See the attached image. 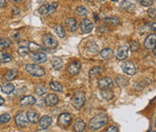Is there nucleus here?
Listing matches in <instances>:
<instances>
[{
  "label": "nucleus",
  "mask_w": 156,
  "mask_h": 132,
  "mask_svg": "<svg viewBox=\"0 0 156 132\" xmlns=\"http://www.w3.org/2000/svg\"><path fill=\"white\" fill-rule=\"evenodd\" d=\"M85 102V95L83 92H77L72 98V104L76 109H81Z\"/></svg>",
  "instance_id": "obj_5"
},
{
  "label": "nucleus",
  "mask_w": 156,
  "mask_h": 132,
  "mask_svg": "<svg viewBox=\"0 0 156 132\" xmlns=\"http://www.w3.org/2000/svg\"><path fill=\"white\" fill-rule=\"evenodd\" d=\"M85 127H86V124L83 120H77L76 121V123L74 124V130L76 132H82L84 130Z\"/></svg>",
  "instance_id": "obj_23"
},
{
  "label": "nucleus",
  "mask_w": 156,
  "mask_h": 132,
  "mask_svg": "<svg viewBox=\"0 0 156 132\" xmlns=\"http://www.w3.org/2000/svg\"><path fill=\"white\" fill-rule=\"evenodd\" d=\"M80 28H81V31L83 33H89L94 30V24L91 20L83 19L80 23Z\"/></svg>",
  "instance_id": "obj_8"
},
{
  "label": "nucleus",
  "mask_w": 156,
  "mask_h": 132,
  "mask_svg": "<svg viewBox=\"0 0 156 132\" xmlns=\"http://www.w3.org/2000/svg\"><path fill=\"white\" fill-rule=\"evenodd\" d=\"M6 5V1L5 0H0V7H4Z\"/></svg>",
  "instance_id": "obj_43"
},
{
  "label": "nucleus",
  "mask_w": 156,
  "mask_h": 132,
  "mask_svg": "<svg viewBox=\"0 0 156 132\" xmlns=\"http://www.w3.org/2000/svg\"><path fill=\"white\" fill-rule=\"evenodd\" d=\"M71 119H72V117H71V115L69 113L65 112V113H62V114H60V115L58 116V123L61 127H67L70 124V122H71Z\"/></svg>",
  "instance_id": "obj_10"
},
{
  "label": "nucleus",
  "mask_w": 156,
  "mask_h": 132,
  "mask_svg": "<svg viewBox=\"0 0 156 132\" xmlns=\"http://www.w3.org/2000/svg\"><path fill=\"white\" fill-rule=\"evenodd\" d=\"M128 54H129V48L124 45V46H121L119 48L117 54H116V57L119 60H125L127 59Z\"/></svg>",
  "instance_id": "obj_12"
},
{
  "label": "nucleus",
  "mask_w": 156,
  "mask_h": 132,
  "mask_svg": "<svg viewBox=\"0 0 156 132\" xmlns=\"http://www.w3.org/2000/svg\"><path fill=\"white\" fill-rule=\"evenodd\" d=\"M51 65H52L54 69L59 70V69L63 66V60L60 58L56 57V58H54V59L51 60Z\"/></svg>",
  "instance_id": "obj_24"
},
{
  "label": "nucleus",
  "mask_w": 156,
  "mask_h": 132,
  "mask_svg": "<svg viewBox=\"0 0 156 132\" xmlns=\"http://www.w3.org/2000/svg\"><path fill=\"white\" fill-rule=\"evenodd\" d=\"M57 8H58L57 3H50V4H46V5H41L39 8L38 12L42 16H51L52 14H54L56 12Z\"/></svg>",
  "instance_id": "obj_3"
},
{
  "label": "nucleus",
  "mask_w": 156,
  "mask_h": 132,
  "mask_svg": "<svg viewBox=\"0 0 156 132\" xmlns=\"http://www.w3.org/2000/svg\"><path fill=\"white\" fill-rule=\"evenodd\" d=\"M49 87L50 89H52L53 91H56V92H60L62 93L63 92V85L60 84V83L57 82V81H52L49 84Z\"/></svg>",
  "instance_id": "obj_27"
},
{
  "label": "nucleus",
  "mask_w": 156,
  "mask_h": 132,
  "mask_svg": "<svg viewBox=\"0 0 156 132\" xmlns=\"http://www.w3.org/2000/svg\"><path fill=\"white\" fill-rule=\"evenodd\" d=\"M16 125L19 127V128H25L28 126L29 124V119L27 117V114L22 112V113H19L16 116Z\"/></svg>",
  "instance_id": "obj_7"
},
{
  "label": "nucleus",
  "mask_w": 156,
  "mask_h": 132,
  "mask_svg": "<svg viewBox=\"0 0 156 132\" xmlns=\"http://www.w3.org/2000/svg\"><path fill=\"white\" fill-rule=\"evenodd\" d=\"M147 14H148V16L153 18V19H154V18H156V9L155 8H150V9H148Z\"/></svg>",
  "instance_id": "obj_41"
},
{
  "label": "nucleus",
  "mask_w": 156,
  "mask_h": 132,
  "mask_svg": "<svg viewBox=\"0 0 156 132\" xmlns=\"http://www.w3.org/2000/svg\"><path fill=\"white\" fill-rule=\"evenodd\" d=\"M139 48H140V44L137 41H131L130 46H129V50H131V51H133V52L137 51V50H139Z\"/></svg>",
  "instance_id": "obj_39"
},
{
  "label": "nucleus",
  "mask_w": 156,
  "mask_h": 132,
  "mask_svg": "<svg viewBox=\"0 0 156 132\" xmlns=\"http://www.w3.org/2000/svg\"><path fill=\"white\" fill-rule=\"evenodd\" d=\"M109 121V118L105 113H99L91 120L89 124L90 130H98L104 127Z\"/></svg>",
  "instance_id": "obj_1"
},
{
  "label": "nucleus",
  "mask_w": 156,
  "mask_h": 132,
  "mask_svg": "<svg viewBox=\"0 0 156 132\" xmlns=\"http://www.w3.org/2000/svg\"><path fill=\"white\" fill-rule=\"evenodd\" d=\"M99 1H101V2H103V1H105V0H99Z\"/></svg>",
  "instance_id": "obj_49"
},
{
  "label": "nucleus",
  "mask_w": 156,
  "mask_h": 132,
  "mask_svg": "<svg viewBox=\"0 0 156 132\" xmlns=\"http://www.w3.org/2000/svg\"><path fill=\"white\" fill-rule=\"evenodd\" d=\"M25 70L33 77H41L45 75V69L37 64H28L25 66Z\"/></svg>",
  "instance_id": "obj_2"
},
{
  "label": "nucleus",
  "mask_w": 156,
  "mask_h": 132,
  "mask_svg": "<svg viewBox=\"0 0 156 132\" xmlns=\"http://www.w3.org/2000/svg\"><path fill=\"white\" fill-rule=\"evenodd\" d=\"M101 56L104 59H111V57L113 56V50L110 48H106L101 51Z\"/></svg>",
  "instance_id": "obj_28"
},
{
  "label": "nucleus",
  "mask_w": 156,
  "mask_h": 132,
  "mask_svg": "<svg viewBox=\"0 0 156 132\" xmlns=\"http://www.w3.org/2000/svg\"><path fill=\"white\" fill-rule=\"evenodd\" d=\"M136 1L144 6H151L153 5V0H136Z\"/></svg>",
  "instance_id": "obj_40"
},
{
  "label": "nucleus",
  "mask_w": 156,
  "mask_h": 132,
  "mask_svg": "<svg viewBox=\"0 0 156 132\" xmlns=\"http://www.w3.org/2000/svg\"><path fill=\"white\" fill-rule=\"evenodd\" d=\"M35 92H36V94L38 95H45L46 93L48 92L47 88H46V86H44V85H38L36 88H35Z\"/></svg>",
  "instance_id": "obj_37"
},
{
  "label": "nucleus",
  "mask_w": 156,
  "mask_h": 132,
  "mask_svg": "<svg viewBox=\"0 0 156 132\" xmlns=\"http://www.w3.org/2000/svg\"><path fill=\"white\" fill-rule=\"evenodd\" d=\"M154 55L156 56V47L154 48Z\"/></svg>",
  "instance_id": "obj_48"
},
{
  "label": "nucleus",
  "mask_w": 156,
  "mask_h": 132,
  "mask_svg": "<svg viewBox=\"0 0 156 132\" xmlns=\"http://www.w3.org/2000/svg\"><path fill=\"white\" fill-rule=\"evenodd\" d=\"M12 44V41L9 38H2L0 39V47L2 48H8Z\"/></svg>",
  "instance_id": "obj_34"
},
{
  "label": "nucleus",
  "mask_w": 156,
  "mask_h": 132,
  "mask_svg": "<svg viewBox=\"0 0 156 132\" xmlns=\"http://www.w3.org/2000/svg\"><path fill=\"white\" fill-rule=\"evenodd\" d=\"M13 37H14L15 39H19V38L21 37V35H20L19 33H16V34H15V35H13Z\"/></svg>",
  "instance_id": "obj_45"
},
{
  "label": "nucleus",
  "mask_w": 156,
  "mask_h": 132,
  "mask_svg": "<svg viewBox=\"0 0 156 132\" xmlns=\"http://www.w3.org/2000/svg\"><path fill=\"white\" fill-rule=\"evenodd\" d=\"M1 91H2V93H4L5 95H10L15 91V85L11 83L3 84L1 85Z\"/></svg>",
  "instance_id": "obj_21"
},
{
  "label": "nucleus",
  "mask_w": 156,
  "mask_h": 132,
  "mask_svg": "<svg viewBox=\"0 0 156 132\" xmlns=\"http://www.w3.org/2000/svg\"><path fill=\"white\" fill-rule=\"evenodd\" d=\"M144 47L147 49V50H154L156 47V34L155 33H152V34H149L145 41H144Z\"/></svg>",
  "instance_id": "obj_9"
},
{
  "label": "nucleus",
  "mask_w": 156,
  "mask_h": 132,
  "mask_svg": "<svg viewBox=\"0 0 156 132\" xmlns=\"http://www.w3.org/2000/svg\"><path fill=\"white\" fill-rule=\"evenodd\" d=\"M12 60V57L11 55L4 52V51H0V62L2 63H6Z\"/></svg>",
  "instance_id": "obj_32"
},
{
  "label": "nucleus",
  "mask_w": 156,
  "mask_h": 132,
  "mask_svg": "<svg viewBox=\"0 0 156 132\" xmlns=\"http://www.w3.org/2000/svg\"><path fill=\"white\" fill-rule=\"evenodd\" d=\"M44 101H45V103L47 106H54L58 102V98L56 95L51 94V95H47Z\"/></svg>",
  "instance_id": "obj_19"
},
{
  "label": "nucleus",
  "mask_w": 156,
  "mask_h": 132,
  "mask_svg": "<svg viewBox=\"0 0 156 132\" xmlns=\"http://www.w3.org/2000/svg\"><path fill=\"white\" fill-rule=\"evenodd\" d=\"M35 98L32 95H27L23 97L21 101H20V105L22 107H26V106H30V105H33L35 103Z\"/></svg>",
  "instance_id": "obj_17"
},
{
  "label": "nucleus",
  "mask_w": 156,
  "mask_h": 132,
  "mask_svg": "<svg viewBox=\"0 0 156 132\" xmlns=\"http://www.w3.org/2000/svg\"><path fill=\"white\" fill-rule=\"evenodd\" d=\"M29 47L28 46H20L19 48H18V50H17V52H18V54L20 55V56H22V57H24V56H26L28 53H29Z\"/></svg>",
  "instance_id": "obj_35"
},
{
  "label": "nucleus",
  "mask_w": 156,
  "mask_h": 132,
  "mask_svg": "<svg viewBox=\"0 0 156 132\" xmlns=\"http://www.w3.org/2000/svg\"><path fill=\"white\" fill-rule=\"evenodd\" d=\"M17 76H18V71L16 69H11V70H8V72L5 74V78L8 81H11V80L15 79Z\"/></svg>",
  "instance_id": "obj_29"
},
{
  "label": "nucleus",
  "mask_w": 156,
  "mask_h": 132,
  "mask_svg": "<svg viewBox=\"0 0 156 132\" xmlns=\"http://www.w3.org/2000/svg\"><path fill=\"white\" fill-rule=\"evenodd\" d=\"M54 32L59 38H65L66 37V31H65L64 27L60 24H57L54 26Z\"/></svg>",
  "instance_id": "obj_26"
},
{
  "label": "nucleus",
  "mask_w": 156,
  "mask_h": 132,
  "mask_svg": "<svg viewBox=\"0 0 156 132\" xmlns=\"http://www.w3.org/2000/svg\"><path fill=\"white\" fill-rule=\"evenodd\" d=\"M112 1H114V2H117L118 0H112Z\"/></svg>",
  "instance_id": "obj_50"
},
{
  "label": "nucleus",
  "mask_w": 156,
  "mask_h": 132,
  "mask_svg": "<svg viewBox=\"0 0 156 132\" xmlns=\"http://www.w3.org/2000/svg\"><path fill=\"white\" fill-rule=\"evenodd\" d=\"M154 125H155V127H156V120H155V123H154Z\"/></svg>",
  "instance_id": "obj_51"
},
{
  "label": "nucleus",
  "mask_w": 156,
  "mask_h": 132,
  "mask_svg": "<svg viewBox=\"0 0 156 132\" xmlns=\"http://www.w3.org/2000/svg\"><path fill=\"white\" fill-rule=\"evenodd\" d=\"M105 22L108 23L112 24V25H119L120 23V20L118 17H108V18H105Z\"/></svg>",
  "instance_id": "obj_36"
},
{
  "label": "nucleus",
  "mask_w": 156,
  "mask_h": 132,
  "mask_svg": "<svg viewBox=\"0 0 156 132\" xmlns=\"http://www.w3.org/2000/svg\"><path fill=\"white\" fill-rule=\"evenodd\" d=\"M4 103H5V100L0 96V105H3Z\"/></svg>",
  "instance_id": "obj_47"
},
{
  "label": "nucleus",
  "mask_w": 156,
  "mask_h": 132,
  "mask_svg": "<svg viewBox=\"0 0 156 132\" xmlns=\"http://www.w3.org/2000/svg\"><path fill=\"white\" fill-rule=\"evenodd\" d=\"M11 120V116L8 113H4L2 115H0V123L5 124V123H8Z\"/></svg>",
  "instance_id": "obj_38"
},
{
  "label": "nucleus",
  "mask_w": 156,
  "mask_h": 132,
  "mask_svg": "<svg viewBox=\"0 0 156 132\" xmlns=\"http://www.w3.org/2000/svg\"><path fill=\"white\" fill-rule=\"evenodd\" d=\"M151 30H153L154 32H155L156 33V23H152V25H151Z\"/></svg>",
  "instance_id": "obj_44"
},
{
  "label": "nucleus",
  "mask_w": 156,
  "mask_h": 132,
  "mask_svg": "<svg viewBox=\"0 0 156 132\" xmlns=\"http://www.w3.org/2000/svg\"><path fill=\"white\" fill-rule=\"evenodd\" d=\"M40 127L41 129H47L51 124H52V118L49 116H43L40 120H39Z\"/></svg>",
  "instance_id": "obj_18"
},
{
  "label": "nucleus",
  "mask_w": 156,
  "mask_h": 132,
  "mask_svg": "<svg viewBox=\"0 0 156 132\" xmlns=\"http://www.w3.org/2000/svg\"><path fill=\"white\" fill-rule=\"evenodd\" d=\"M42 42H43V45L48 48V49H50V50H54L58 47V41L57 39L50 33H47V34H44L42 36Z\"/></svg>",
  "instance_id": "obj_4"
},
{
  "label": "nucleus",
  "mask_w": 156,
  "mask_h": 132,
  "mask_svg": "<svg viewBox=\"0 0 156 132\" xmlns=\"http://www.w3.org/2000/svg\"><path fill=\"white\" fill-rule=\"evenodd\" d=\"M120 66L123 72L128 76H134L136 73V67L135 64L131 61H123L120 64Z\"/></svg>",
  "instance_id": "obj_6"
},
{
  "label": "nucleus",
  "mask_w": 156,
  "mask_h": 132,
  "mask_svg": "<svg viewBox=\"0 0 156 132\" xmlns=\"http://www.w3.org/2000/svg\"><path fill=\"white\" fill-rule=\"evenodd\" d=\"M101 89H109L113 86V80L110 77H102L98 82Z\"/></svg>",
  "instance_id": "obj_14"
},
{
  "label": "nucleus",
  "mask_w": 156,
  "mask_h": 132,
  "mask_svg": "<svg viewBox=\"0 0 156 132\" xmlns=\"http://www.w3.org/2000/svg\"><path fill=\"white\" fill-rule=\"evenodd\" d=\"M101 70H102V68H101V67H99V66H95V67H94V68H92V69H91V71H90V73H89L90 78H91V79H93V78H94V77H98L99 75H101Z\"/></svg>",
  "instance_id": "obj_31"
},
{
  "label": "nucleus",
  "mask_w": 156,
  "mask_h": 132,
  "mask_svg": "<svg viewBox=\"0 0 156 132\" xmlns=\"http://www.w3.org/2000/svg\"><path fill=\"white\" fill-rule=\"evenodd\" d=\"M31 59L38 64H42V63H45L47 61L48 57L47 55L42 52V51H39V52H35L32 54L31 56Z\"/></svg>",
  "instance_id": "obj_13"
},
{
  "label": "nucleus",
  "mask_w": 156,
  "mask_h": 132,
  "mask_svg": "<svg viewBox=\"0 0 156 132\" xmlns=\"http://www.w3.org/2000/svg\"><path fill=\"white\" fill-rule=\"evenodd\" d=\"M108 132H119V129L117 127H114V126H110L109 129L107 130Z\"/></svg>",
  "instance_id": "obj_42"
},
{
  "label": "nucleus",
  "mask_w": 156,
  "mask_h": 132,
  "mask_svg": "<svg viewBox=\"0 0 156 132\" xmlns=\"http://www.w3.org/2000/svg\"><path fill=\"white\" fill-rule=\"evenodd\" d=\"M119 8L126 11V12H129V13H132L136 10V5L134 4H132L131 2L127 1V0H124L120 3L119 5Z\"/></svg>",
  "instance_id": "obj_16"
},
{
  "label": "nucleus",
  "mask_w": 156,
  "mask_h": 132,
  "mask_svg": "<svg viewBox=\"0 0 156 132\" xmlns=\"http://www.w3.org/2000/svg\"><path fill=\"white\" fill-rule=\"evenodd\" d=\"M26 114H27V117H28L30 122L33 123V124H36L39 122V114L34 110H29L26 112Z\"/></svg>",
  "instance_id": "obj_20"
},
{
  "label": "nucleus",
  "mask_w": 156,
  "mask_h": 132,
  "mask_svg": "<svg viewBox=\"0 0 156 132\" xmlns=\"http://www.w3.org/2000/svg\"><path fill=\"white\" fill-rule=\"evenodd\" d=\"M76 15H78L79 16H85L89 14V11L86 7L81 5V6H77L76 8Z\"/></svg>",
  "instance_id": "obj_30"
},
{
  "label": "nucleus",
  "mask_w": 156,
  "mask_h": 132,
  "mask_svg": "<svg viewBox=\"0 0 156 132\" xmlns=\"http://www.w3.org/2000/svg\"><path fill=\"white\" fill-rule=\"evenodd\" d=\"M65 24L66 29L69 32H75L76 31L78 28V24L76 20L73 17H68L65 20Z\"/></svg>",
  "instance_id": "obj_11"
},
{
  "label": "nucleus",
  "mask_w": 156,
  "mask_h": 132,
  "mask_svg": "<svg viewBox=\"0 0 156 132\" xmlns=\"http://www.w3.org/2000/svg\"><path fill=\"white\" fill-rule=\"evenodd\" d=\"M116 83L120 87H126L129 84V79L125 76H118L116 78Z\"/></svg>",
  "instance_id": "obj_22"
},
{
  "label": "nucleus",
  "mask_w": 156,
  "mask_h": 132,
  "mask_svg": "<svg viewBox=\"0 0 156 132\" xmlns=\"http://www.w3.org/2000/svg\"><path fill=\"white\" fill-rule=\"evenodd\" d=\"M9 1L14 2V3H20V2H23V1H24V0H9Z\"/></svg>",
  "instance_id": "obj_46"
},
{
  "label": "nucleus",
  "mask_w": 156,
  "mask_h": 132,
  "mask_svg": "<svg viewBox=\"0 0 156 132\" xmlns=\"http://www.w3.org/2000/svg\"><path fill=\"white\" fill-rule=\"evenodd\" d=\"M81 69V63L79 61H74L70 63L67 66V71L71 76H76L79 73Z\"/></svg>",
  "instance_id": "obj_15"
},
{
  "label": "nucleus",
  "mask_w": 156,
  "mask_h": 132,
  "mask_svg": "<svg viewBox=\"0 0 156 132\" xmlns=\"http://www.w3.org/2000/svg\"><path fill=\"white\" fill-rule=\"evenodd\" d=\"M101 95L104 100H111L114 97V94L112 91H110L109 89H101Z\"/></svg>",
  "instance_id": "obj_25"
},
{
  "label": "nucleus",
  "mask_w": 156,
  "mask_h": 132,
  "mask_svg": "<svg viewBox=\"0 0 156 132\" xmlns=\"http://www.w3.org/2000/svg\"><path fill=\"white\" fill-rule=\"evenodd\" d=\"M28 47H29V50L31 52H33V53H35V52H39V51H41V50H43L42 48H41V46H40V45H38V44H36L35 42H30L29 43V45H28Z\"/></svg>",
  "instance_id": "obj_33"
}]
</instances>
